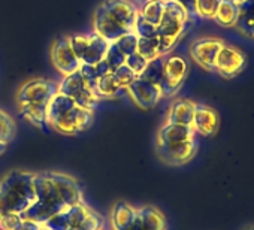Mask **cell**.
I'll return each mask as SVG.
<instances>
[{"mask_svg":"<svg viewBox=\"0 0 254 230\" xmlns=\"http://www.w3.org/2000/svg\"><path fill=\"white\" fill-rule=\"evenodd\" d=\"M35 203L20 215L41 227L56 214L84 202L79 184L72 176L60 172L35 173Z\"/></svg>","mask_w":254,"mask_h":230,"instance_id":"6da1fadb","label":"cell"},{"mask_svg":"<svg viewBox=\"0 0 254 230\" xmlns=\"http://www.w3.org/2000/svg\"><path fill=\"white\" fill-rule=\"evenodd\" d=\"M59 93V85L45 78H35L26 82L17 93L20 115L42 132H50L47 109L51 99Z\"/></svg>","mask_w":254,"mask_h":230,"instance_id":"7a4b0ae2","label":"cell"},{"mask_svg":"<svg viewBox=\"0 0 254 230\" xmlns=\"http://www.w3.org/2000/svg\"><path fill=\"white\" fill-rule=\"evenodd\" d=\"M94 112L75 103L70 97L57 93L47 109L48 124L63 135H78L87 130L93 123Z\"/></svg>","mask_w":254,"mask_h":230,"instance_id":"3957f363","label":"cell"},{"mask_svg":"<svg viewBox=\"0 0 254 230\" xmlns=\"http://www.w3.org/2000/svg\"><path fill=\"white\" fill-rule=\"evenodd\" d=\"M36 200L35 173L12 171L0 182V217L21 214Z\"/></svg>","mask_w":254,"mask_h":230,"instance_id":"277c9868","label":"cell"},{"mask_svg":"<svg viewBox=\"0 0 254 230\" xmlns=\"http://www.w3.org/2000/svg\"><path fill=\"white\" fill-rule=\"evenodd\" d=\"M189 23L191 21L184 8L177 3L175 0H166L163 17L157 26L160 56H166L174 51L181 36L186 33Z\"/></svg>","mask_w":254,"mask_h":230,"instance_id":"5b68a950","label":"cell"},{"mask_svg":"<svg viewBox=\"0 0 254 230\" xmlns=\"http://www.w3.org/2000/svg\"><path fill=\"white\" fill-rule=\"evenodd\" d=\"M190 63L181 54L169 53L163 56V81L160 84L163 97L174 96L184 84L189 75Z\"/></svg>","mask_w":254,"mask_h":230,"instance_id":"8992f818","label":"cell"},{"mask_svg":"<svg viewBox=\"0 0 254 230\" xmlns=\"http://www.w3.org/2000/svg\"><path fill=\"white\" fill-rule=\"evenodd\" d=\"M59 93L70 97L75 103H78L79 106L90 109L93 112L97 109L99 102H100V99L88 87V84L85 82V79L82 78L79 70L64 76V79L59 85Z\"/></svg>","mask_w":254,"mask_h":230,"instance_id":"52a82bcc","label":"cell"},{"mask_svg":"<svg viewBox=\"0 0 254 230\" xmlns=\"http://www.w3.org/2000/svg\"><path fill=\"white\" fill-rule=\"evenodd\" d=\"M100 8L126 32H133L138 17V3L133 0H105Z\"/></svg>","mask_w":254,"mask_h":230,"instance_id":"ba28073f","label":"cell"},{"mask_svg":"<svg viewBox=\"0 0 254 230\" xmlns=\"http://www.w3.org/2000/svg\"><path fill=\"white\" fill-rule=\"evenodd\" d=\"M51 61H53L54 67L64 76L79 70L81 61L70 47L69 36H62L53 42V45H51Z\"/></svg>","mask_w":254,"mask_h":230,"instance_id":"9c48e42d","label":"cell"},{"mask_svg":"<svg viewBox=\"0 0 254 230\" xmlns=\"http://www.w3.org/2000/svg\"><path fill=\"white\" fill-rule=\"evenodd\" d=\"M245 61V54L241 50L224 44L215 58L214 70L224 79H232L244 69Z\"/></svg>","mask_w":254,"mask_h":230,"instance_id":"30bf717a","label":"cell"},{"mask_svg":"<svg viewBox=\"0 0 254 230\" xmlns=\"http://www.w3.org/2000/svg\"><path fill=\"white\" fill-rule=\"evenodd\" d=\"M196 151H197L196 138L177 144H168V145L157 144V156L160 157L162 162L171 166H181L189 163L196 156Z\"/></svg>","mask_w":254,"mask_h":230,"instance_id":"8fae6325","label":"cell"},{"mask_svg":"<svg viewBox=\"0 0 254 230\" xmlns=\"http://www.w3.org/2000/svg\"><path fill=\"white\" fill-rule=\"evenodd\" d=\"M126 91L132 97L133 103L139 106L141 109H151L154 108L160 99L163 97L162 88L157 84H153L150 81L136 78L129 85L126 87Z\"/></svg>","mask_w":254,"mask_h":230,"instance_id":"7c38bea8","label":"cell"},{"mask_svg":"<svg viewBox=\"0 0 254 230\" xmlns=\"http://www.w3.org/2000/svg\"><path fill=\"white\" fill-rule=\"evenodd\" d=\"M91 211L93 209L88 208L84 202L72 205L67 209L51 217L48 221H45L42 224V229L44 230H70L79 223H82L90 215Z\"/></svg>","mask_w":254,"mask_h":230,"instance_id":"4fadbf2b","label":"cell"},{"mask_svg":"<svg viewBox=\"0 0 254 230\" xmlns=\"http://www.w3.org/2000/svg\"><path fill=\"white\" fill-rule=\"evenodd\" d=\"M226 42L218 38H200L191 42L190 57L205 70H214L215 58Z\"/></svg>","mask_w":254,"mask_h":230,"instance_id":"5bb4252c","label":"cell"},{"mask_svg":"<svg viewBox=\"0 0 254 230\" xmlns=\"http://www.w3.org/2000/svg\"><path fill=\"white\" fill-rule=\"evenodd\" d=\"M218 124L220 118L215 109L203 103H194L191 127L196 132V135L199 133L202 136H212L218 130Z\"/></svg>","mask_w":254,"mask_h":230,"instance_id":"9a60e30c","label":"cell"},{"mask_svg":"<svg viewBox=\"0 0 254 230\" xmlns=\"http://www.w3.org/2000/svg\"><path fill=\"white\" fill-rule=\"evenodd\" d=\"M127 230H166V218L157 208L147 205L136 211V217Z\"/></svg>","mask_w":254,"mask_h":230,"instance_id":"2e32d148","label":"cell"},{"mask_svg":"<svg viewBox=\"0 0 254 230\" xmlns=\"http://www.w3.org/2000/svg\"><path fill=\"white\" fill-rule=\"evenodd\" d=\"M93 32L97 33L99 36H102L103 39H106L109 44L115 42L123 35L129 33V32H126L120 24H117L100 6L96 9L94 17H93Z\"/></svg>","mask_w":254,"mask_h":230,"instance_id":"e0dca14e","label":"cell"},{"mask_svg":"<svg viewBox=\"0 0 254 230\" xmlns=\"http://www.w3.org/2000/svg\"><path fill=\"white\" fill-rule=\"evenodd\" d=\"M87 36H88L87 45L79 57L81 64H96V63L105 60L106 51L109 48V42L94 32L87 33Z\"/></svg>","mask_w":254,"mask_h":230,"instance_id":"ac0fdd59","label":"cell"},{"mask_svg":"<svg viewBox=\"0 0 254 230\" xmlns=\"http://www.w3.org/2000/svg\"><path fill=\"white\" fill-rule=\"evenodd\" d=\"M196 138V132L191 126L186 124H175V123H165L163 127L159 130L157 135V144L168 145V144H177L183 141H189Z\"/></svg>","mask_w":254,"mask_h":230,"instance_id":"d6986e66","label":"cell"},{"mask_svg":"<svg viewBox=\"0 0 254 230\" xmlns=\"http://www.w3.org/2000/svg\"><path fill=\"white\" fill-rule=\"evenodd\" d=\"M193 114H194V102L189 99H178L169 108L166 123L191 126Z\"/></svg>","mask_w":254,"mask_h":230,"instance_id":"ffe728a7","label":"cell"},{"mask_svg":"<svg viewBox=\"0 0 254 230\" xmlns=\"http://www.w3.org/2000/svg\"><path fill=\"white\" fill-rule=\"evenodd\" d=\"M238 9L235 27L241 33L254 38V0H238Z\"/></svg>","mask_w":254,"mask_h":230,"instance_id":"44dd1931","label":"cell"},{"mask_svg":"<svg viewBox=\"0 0 254 230\" xmlns=\"http://www.w3.org/2000/svg\"><path fill=\"white\" fill-rule=\"evenodd\" d=\"M136 211L133 206H130L126 202H117L111 212V223L114 230H127L136 217Z\"/></svg>","mask_w":254,"mask_h":230,"instance_id":"7402d4cb","label":"cell"},{"mask_svg":"<svg viewBox=\"0 0 254 230\" xmlns=\"http://www.w3.org/2000/svg\"><path fill=\"white\" fill-rule=\"evenodd\" d=\"M123 90H126L121 82L118 81V78L115 76V73L111 70L106 75H103L100 79H97L96 87H94V94L102 100V99H112L117 97Z\"/></svg>","mask_w":254,"mask_h":230,"instance_id":"603a6c76","label":"cell"},{"mask_svg":"<svg viewBox=\"0 0 254 230\" xmlns=\"http://www.w3.org/2000/svg\"><path fill=\"white\" fill-rule=\"evenodd\" d=\"M165 5L166 0H144L142 3H139L138 6V14L150 24L153 26H159L163 12H165Z\"/></svg>","mask_w":254,"mask_h":230,"instance_id":"cb8c5ba5","label":"cell"},{"mask_svg":"<svg viewBox=\"0 0 254 230\" xmlns=\"http://www.w3.org/2000/svg\"><path fill=\"white\" fill-rule=\"evenodd\" d=\"M238 2L235 0H221L215 12L214 21L223 27H235L238 20Z\"/></svg>","mask_w":254,"mask_h":230,"instance_id":"d4e9b609","label":"cell"},{"mask_svg":"<svg viewBox=\"0 0 254 230\" xmlns=\"http://www.w3.org/2000/svg\"><path fill=\"white\" fill-rule=\"evenodd\" d=\"M79 72H81L82 78L85 79V82L88 84V87L94 91L97 79H100L103 75L111 72V69H109L108 63L105 60H102L96 64H81Z\"/></svg>","mask_w":254,"mask_h":230,"instance_id":"484cf974","label":"cell"},{"mask_svg":"<svg viewBox=\"0 0 254 230\" xmlns=\"http://www.w3.org/2000/svg\"><path fill=\"white\" fill-rule=\"evenodd\" d=\"M0 229L5 230H41L42 227L36 223L21 218L20 214H8L0 217Z\"/></svg>","mask_w":254,"mask_h":230,"instance_id":"4316f807","label":"cell"},{"mask_svg":"<svg viewBox=\"0 0 254 230\" xmlns=\"http://www.w3.org/2000/svg\"><path fill=\"white\" fill-rule=\"evenodd\" d=\"M138 78L150 81V82L157 84L160 87V84L163 81V56L150 60L148 64L145 66V69L142 70V73Z\"/></svg>","mask_w":254,"mask_h":230,"instance_id":"83f0119b","label":"cell"},{"mask_svg":"<svg viewBox=\"0 0 254 230\" xmlns=\"http://www.w3.org/2000/svg\"><path fill=\"white\" fill-rule=\"evenodd\" d=\"M136 53L142 56L145 60H153L160 57V44L159 38H139L138 36V45Z\"/></svg>","mask_w":254,"mask_h":230,"instance_id":"f1b7e54d","label":"cell"},{"mask_svg":"<svg viewBox=\"0 0 254 230\" xmlns=\"http://www.w3.org/2000/svg\"><path fill=\"white\" fill-rule=\"evenodd\" d=\"M15 136V123L5 111L0 109V144L8 145Z\"/></svg>","mask_w":254,"mask_h":230,"instance_id":"f546056e","label":"cell"},{"mask_svg":"<svg viewBox=\"0 0 254 230\" xmlns=\"http://www.w3.org/2000/svg\"><path fill=\"white\" fill-rule=\"evenodd\" d=\"M221 0H196V12L199 20H214Z\"/></svg>","mask_w":254,"mask_h":230,"instance_id":"4dcf8cb0","label":"cell"},{"mask_svg":"<svg viewBox=\"0 0 254 230\" xmlns=\"http://www.w3.org/2000/svg\"><path fill=\"white\" fill-rule=\"evenodd\" d=\"M105 61L108 63V66H109L111 70H115L120 66L126 64V54L114 42H111L109 44V48L106 51V56H105Z\"/></svg>","mask_w":254,"mask_h":230,"instance_id":"1f68e13d","label":"cell"},{"mask_svg":"<svg viewBox=\"0 0 254 230\" xmlns=\"http://www.w3.org/2000/svg\"><path fill=\"white\" fill-rule=\"evenodd\" d=\"M114 44H115V45L126 54V57H127V56H130V54L136 53L138 35H136L135 32H129V33L123 35L121 38H118Z\"/></svg>","mask_w":254,"mask_h":230,"instance_id":"d6a6232c","label":"cell"},{"mask_svg":"<svg viewBox=\"0 0 254 230\" xmlns=\"http://www.w3.org/2000/svg\"><path fill=\"white\" fill-rule=\"evenodd\" d=\"M133 32H135L139 38H159L157 26H153V24L147 23L139 14H138V17H136Z\"/></svg>","mask_w":254,"mask_h":230,"instance_id":"836d02e7","label":"cell"},{"mask_svg":"<svg viewBox=\"0 0 254 230\" xmlns=\"http://www.w3.org/2000/svg\"><path fill=\"white\" fill-rule=\"evenodd\" d=\"M102 227H103V218L96 211H91L90 215L82 223H79L70 230H100Z\"/></svg>","mask_w":254,"mask_h":230,"instance_id":"e575fe53","label":"cell"},{"mask_svg":"<svg viewBox=\"0 0 254 230\" xmlns=\"http://www.w3.org/2000/svg\"><path fill=\"white\" fill-rule=\"evenodd\" d=\"M148 64V60H145L142 56H139L138 53H133L130 56L126 57V66L129 67L136 76H139L142 73V70L145 69V66Z\"/></svg>","mask_w":254,"mask_h":230,"instance_id":"d590c367","label":"cell"},{"mask_svg":"<svg viewBox=\"0 0 254 230\" xmlns=\"http://www.w3.org/2000/svg\"><path fill=\"white\" fill-rule=\"evenodd\" d=\"M114 73H115V76L118 78V81L121 82V85L126 88L127 85H129L133 79H136L138 76L129 69V67H127L126 64H123V66H120L118 69H115V70H112Z\"/></svg>","mask_w":254,"mask_h":230,"instance_id":"8d00e7d4","label":"cell"},{"mask_svg":"<svg viewBox=\"0 0 254 230\" xmlns=\"http://www.w3.org/2000/svg\"><path fill=\"white\" fill-rule=\"evenodd\" d=\"M175 2L180 3V5L184 8V11L187 12L190 21L199 20V18H197V12H196V0H175Z\"/></svg>","mask_w":254,"mask_h":230,"instance_id":"74e56055","label":"cell"},{"mask_svg":"<svg viewBox=\"0 0 254 230\" xmlns=\"http://www.w3.org/2000/svg\"><path fill=\"white\" fill-rule=\"evenodd\" d=\"M5 150H6V145L0 144V154H3V153H5Z\"/></svg>","mask_w":254,"mask_h":230,"instance_id":"f35d334b","label":"cell"},{"mask_svg":"<svg viewBox=\"0 0 254 230\" xmlns=\"http://www.w3.org/2000/svg\"><path fill=\"white\" fill-rule=\"evenodd\" d=\"M245 230H254V227H248V229H245Z\"/></svg>","mask_w":254,"mask_h":230,"instance_id":"ab89813d","label":"cell"},{"mask_svg":"<svg viewBox=\"0 0 254 230\" xmlns=\"http://www.w3.org/2000/svg\"><path fill=\"white\" fill-rule=\"evenodd\" d=\"M0 230H5V229H0Z\"/></svg>","mask_w":254,"mask_h":230,"instance_id":"60d3db41","label":"cell"},{"mask_svg":"<svg viewBox=\"0 0 254 230\" xmlns=\"http://www.w3.org/2000/svg\"><path fill=\"white\" fill-rule=\"evenodd\" d=\"M235 2H238V0H235Z\"/></svg>","mask_w":254,"mask_h":230,"instance_id":"b9f144b4","label":"cell"},{"mask_svg":"<svg viewBox=\"0 0 254 230\" xmlns=\"http://www.w3.org/2000/svg\"><path fill=\"white\" fill-rule=\"evenodd\" d=\"M41 230H44V229H41Z\"/></svg>","mask_w":254,"mask_h":230,"instance_id":"7bdbcfd3","label":"cell"},{"mask_svg":"<svg viewBox=\"0 0 254 230\" xmlns=\"http://www.w3.org/2000/svg\"><path fill=\"white\" fill-rule=\"evenodd\" d=\"M100 230H102V229H100Z\"/></svg>","mask_w":254,"mask_h":230,"instance_id":"ee69618b","label":"cell"}]
</instances>
